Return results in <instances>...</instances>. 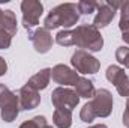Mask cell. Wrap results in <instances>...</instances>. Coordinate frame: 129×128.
<instances>
[{"label":"cell","instance_id":"cell-1","mask_svg":"<svg viewBox=\"0 0 129 128\" xmlns=\"http://www.w3.org/2000/svg\"><path fill=\"white\" fill-rule=\"evenodd\" d=\"M56 42L62 47L77 45L84 51H101L104 38L93 24H81L74 30H60L56 35Z\"/></svg>","mask_w":129,"mask_h":128},{"label":"cell","instance_id":"cell-2","mask_svg":"<svg viewBox=\"0 0 129 128\" xmlns=\"http://www.w3.org/2000/svg\"><path fill=\"white\" fill-rule=\"evenodd\" d=\"M80 20V12L77 3H62L50 11V14L44 20V27L47 30H53L57 27H64L68 30L69 27L75 26Z\"/></svg>","mask_w":129,"mask_h":128},{"label":"cell","instance_id":"cell-3","mask_svg":"<svg viewBox=\"0 0 129 128\" xmlns=\"http://www.w3.org/2000/svg\"><path fill=\"white\" fill-rule=\"evenodd\" d=\"M20 98L6 84L0 83V115L5 122H14L20 115Z\"/></svg>","mask_w":129,"mask_h":128},{"label":"cell","instance_id":"cell-4","mask_svg":"<svg viewBox=\"0 0 129 128\" xmlns=\"http://www.w3.org/2000/svg\"><path fill=\"white\" fill-rule=\"evenodd\" d=\"M17 17L15 12L6 9L0 17V50H6L11 47L12 38L17 33Z\"/></svg>","mask_w":129,"mask_h":128},{"label":"cell","instance_id":"cell-5","mask_svg":"<svg viewBox=\"0 0 129 128\" xmlns=\"http://www.w3.org/2000/svg\"><path fill=\"white\" fill-rule=\"evenodd\" d=\"M71 65L80 74H96L101 68V62L89 51H84V50H77L72 54Z\"/></svg>","mask_w":129,"mask_h":128},{"label":"cell","instance_id":"cell-6","mask_svg":"<svg viewBox=\"0 0 129 128\" xmlns=\"http://www.w3.org/2000/svg\"><path fill=\"white\" fill-rule=\"evenodd\" d=\"M89 104L96 118H108L113 112V95L107 89H98Z\"/></svg>","mask_w":129,"mask_h":128},{"label":"cell","instance_id":"cell-7","mask_svg":"<svg viewBox=\"0 0 129 128\" xmlns=\"http://www.w3.org/2000/svg\"><path fill=\"white\" fill-rule=\"evenodd\" d=\"M51 102L56 109H64V110H74L78 102H80V96L78 94L74 91V89H69V88H57L53 91L51 94Z\"/></svg>","mask_w":129,"mask_h":128},{"label":"cell","instance_id":"cell-8","mask_svg":"<svg viewBox=\"0 0 129 128\" xmlns=\"http://www.w3.org/2000/svg\"><path fill=\"white\" fill-rule=\"evenodd\" d=\"M23 12V26L27 30H32L39 24V18L44 12V5L36 0H23L21 2Z\"/></svg>","mask_w":129,"mask_h":128},{"label":"cell","instance_id":"cell-9","mask_svg":"<svg viewBox=\"0 0 129 128\" xmlns=\"http://www.w3.org/2000/svg\"><path fill=\"white\" fill-rule=\"evenodd\" d=\"M107 80L116 86V91L120 96L129 98V77L126 75L125 69L117 65H110L107 68Z\"/></svg>","mask_w":129,"mask_h":128},{"label":"cell","instance_id":"cell-10","mask_svg":"<svg viewBox=\"0 0 129 128\" xmlns=\"http://www.w3.org/2000/svg\"><path fill=\"white\" fill-rule=\"evenodd\" d=\"M122 5L123 3H120V2H98V14L95 15L93 26L98 30L102 27H107L113 21L116 11L119 8H122Z\"/></svg>","mask_w":129,"mask_h":128},{"label":"cell","instance_id":"cell-11","mask_svg":"<svg viewBox=\"0 0 129 128\" xmlns=\"http://www.w3.org/2000/svg\"><path fill=\"white\" fill-rule=\"evenodd\" d=\"M51 78L57 84H62L63 88H68V86H75L80 80V75L75 69H72V68H69L63 63H59L51 69Z\"/></svg>","mask_w":129,"mask_h":128},{"label":"cell","instance_id":"cell-12","mask_svg":"<svg viewBox=\"0 0 129 128\" xmlns=\"http://www.w3.org/2000/svg\"><path fill=\"white\" fill-rule=\"evenodd\" d=\"M29 39L38 53L45 54L53 48V35L45 27H39L35 30H29Z\"/></svg>","mask_w":129,"mask_h":128},{"label":"cell","instance_id":"cell-13","mask_svg":"<svg viewBox=\"0 0 129 128\" xmlns=\"http://www.w3.org/2000/svg\"><path fill=\"white\" fill-rule=\"evenodd\" d=\"M18 98H20V107L23 110H33V109H36L41 104V95H39V92L32 89L27 84H24L20 89Z\"/></svg>","mask_w":129,"mask_h":128},{"label":"cell","instance_id":"cell-14","mask_svg":"<svg viewBox=\"0 0 129 128\" xmlns=\"http://www.w3.org/2000/svg\"><path fill=\"white\" fill-rule=\"evenodd\" d=\"M50 80H51V69H50V68H44V69H41L39 72H36L33 77H30L26 84L39 92V91L45 89V88L50 84Z\"/></svg>","mask_w":129,"mask_h":128},{"label":"cell","instance_id":"cell-15","mask_svg":"<svg viewBox=\"0 0 129 128\" xmlns=\"http://www.w3.org/2000/svg\"><path fill=\"white\" fill-rule=\"evenodd\" d=\"M75 92L78 94L80 98H86V99H92L95 96V86L93 83L89 80V78H84V77H80L78 83L75 84Z\"/></svg>","mask_w":129,"mask_h":128},{"label":"cell","instance_id":"cell-16","mask_svg":"<svg viewBox=\"0 0 129 128\" xmlns=\"http://www.w3.org/2000/svg\"><path fill=\"white\" fill-rule=\"evenodd\" d=\"M53 122L57 128H71L72 125V112L64 109H56L53 115Z\"/></svg>","mask_w":129,"mask_h":128},{"label":"cell","instance_id":"cell-17","mask_svg":"<svg viewBox=\"0 0 129 128\" xmlns=\"http://www.w3.org/2000/svg\"><path fill=\"white\" fill-rule=\"evenodd\" d=\"M119 29L123 33H129V2H123L120 8V21H119Z\"/></svg>","mask_w":129,"mask_h":128},{"label":"cell","instance_id":"cell-18","mask_svg":"<svg viewBox=\"0 0 129 128\" xmlns=\"http://www.w3.org/2000/svg\"><path fill=\"white\" fill-rule=\"evenodd\" d=\"M78 6V12L83 15H90L92 12H95L98 9V2L95 0H81L77 3Z\"/></svg>","mask_w":129,"mask_h":128},{"label":"cell","instance_id":"cell-19","mask_svg":"<svg viewBox=\"0 0 129 128\" xmlns=\"http://www.w3.org/2000/svg\"><path fill=\"white\" fill-rule=\"evenodd\" d=\"M47 125H48V124H47V118L39 115V116L32 118L30 121L23 122V124L20 125V128H45Z\"/></svg>","mask_w":129,"mask_h":128},{"label":"cell","instance_id":"cell-20","mask_svg":"<svg viewBox=\"0 0 129 128\" xmlns=\"http://www.w3.org/2000/svg\"><path fill=\"white\" fill-rule=\"evenodd\" d=\"M116 59L120 65L129 69V47H125V45L119 47L116 50Z\"/></svg>","mask_w":129,"mask_h":128},{"label":"cell","instance_id":"cell-21","mask_svg":"<svg viewBox=\"0 0 129 128\" xmlns=\"http://www.w3.org/2000/svg\"><path fill=\"white\" fill-rule=\"evenodd\" d=\"M80 118H81L83 122H87V124H90V122H93L96 119V116H95V113H93V110H92V107H90L89 102L83 105V109L80 112Z\"/></svg>","mask_w":129,"mask_h":128},{"label":"cell","instance_id":"cell-22","mask_svg":"<svg viewBox=\"0 0 129 128\" xmlns=\"http://www.w3.org/2000/svg\"><path fill=\"white\" fill-rule=\"evenodd\" d=\"M123 125L129 128V98L126 101V109H125V113H123Z\"/></svg>","mask_w":129,"mask_h":128},{"label":"cell","instance_id":"cell-23","mask_svg":"<svg viewBox=\"0 0 129 128\" xmlns=\"http://www.w3.org/2000/svg\"><path fill=\"white\" fill-rule=\"evenodd\" d=\"M6 71H8V63H6V60L0 56V77H2V75H5V74H6Z\"/></svg>","mask_w":129,"mask_h":128},{"label":"cell","instance_id":"cell-24","mask_svg":"<svg viewBox=\"0 0 129 128\" xmlns=\"http://www.w3.org/2000/svg\"><path fill=\"white\" fill-rule=\"evenodd\" d=\"M122 39H123V41L129 45V33H123V35H122Z\"/></svg>","mask_w":129,"mask_h":128},{"label":"cell","instance_id":"cell-25","mask_svg":"<svg viewBox=\"0 0 129 128\" xmlns=\"http://www.w3.org/2000/svg\"><path fill=\"white\" fill-rule=\"evenodd\" d=\"M89 128H108V127L104 125V124H98V125H92V127H89Z\"/></svg>","mask_w":129,"mask_h":128},{"label":"cell","instance_id":"cell-26","mask_svg":"<svg viewBox=\"0 0 129 128\" xmlns=\"http://www.w3.org/2000/svg\"><path fill=\"white\" fill-rule=\"evenodd\" d=\"M45 128H53V127H51V125H47V127H45Z\"/></svg>","mask_w":129,"mask_h":128}]
</instances>
